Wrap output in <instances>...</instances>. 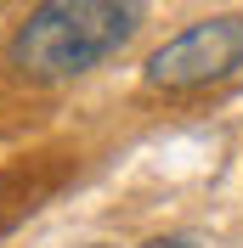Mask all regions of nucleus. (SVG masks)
Instances as JSON below:
<instances>
[{
	"instance_id": "f257e3e1",
	"label": "nucleus",
	"mask_w": 243,
	"mask_h": 248,
	"mask_svg": "<svg viewBox=\"0 0 243 248\" xmlns=\"http://www.w3.org/2000/svg\"><path fill=\"white\" fill-rule=\"evenodd\" d=\"M141 29V6L130 0H46L6 40V68L23 79H74L107 62Z\"/></svg>"
},
{
	"instance_id": "f03ea898",
	"label": "nucleus",
	"mask_w": 243,
	"mask_h": 248,
	"mask_svg": "<svg viewBox=\"0 0 243 248\" xmlns=\"http://www.w3.org/2000/svg\"><path fill=\"white\" fill-rule=\"evenodd\" d=\"M243 68V17H198L181 34H170L158 51H147L141 79L153 91H198L215 79H232Z\"/></svg>"
},
{
	"instance_id": "7ed1b4c3",
	"label": "nucleus",
	"mask_w": 243,
	"mask_h": 248,
	"mask_svg": "<svg viewBox=\"0 0 243 248\" xmlns=\"http://www.w3.org/2000/svg\"><path fill=\"white\" fill-rule=\"evenodd\" d=\"M141 248H198L192 237H153V243H141Z\"/></svg>"
}]
</instances>
